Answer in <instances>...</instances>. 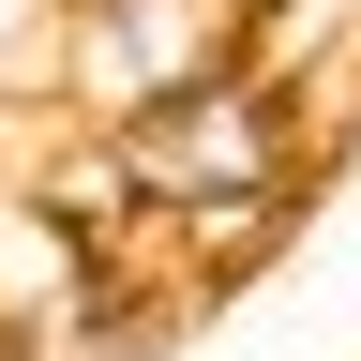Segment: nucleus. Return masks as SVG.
Masks as SVG:
<instances>
[{
    "mask_svg": "<svg viewBox=\"0 0 361 361\" xmlns=\"http://www.w3.org/2000/svg\"><path fill=\"white\" fill-rule=\"evenodd\" d=\"M121 151H135V196H151V241H196V226H241V211H316L286 61H241L180 106H151Z\"/></svg>",
    "mask_w": 361,
    "mask_h": 361,
    "instance_id": "obj_1",
    "label": "nucleus"
},
{
    "mask_svg": "<svg viewBox=\"0 0 361 361\" xmlns=\"http://www.w3.org/2000/svg\"><path fill=\"white\" fill-rule=\"evenodd\" d=\"M256 61V0H45V75L75 121L135 135L151 106Z\"/></svg>",
    "mask_w": 361,
    "mask_h": 361,
    "instance_id": "obj_2",
    "label": "nucleus"
}]
</instances>
